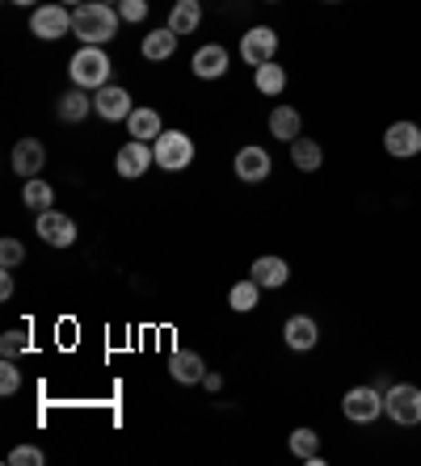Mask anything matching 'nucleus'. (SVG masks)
I'll list each match as a JSON object with an SVG mask.
<instances>
[{"instance_id":"obj_3","label":"nucleus","mask_w":421,"mask_h":466,"mask_svg":"<svg viewBox=\"0 0 421 466\" xmlns=\"http://www.w3.org/2000/svg\"><path fill=\"white\" fill-rule=\"evenodd\" d=\"M384 412L392 416V424L417 429L421 424V387H413V382H396V387H388L384 390Z\"/></svg>"},{"instance_id":"obj_29","label":"nucleus","mask_w":421,"mask_h":466,"mask_svg":"<svg viewBox=\"0 0 421 466\" xmlns=\"http://www.w3.org/2000/svg\"><path fill=\"white\" fill-rule=\"evenodd\" d=\"M26 349H30V337H26V332H5V337H0V358H17Z\"/></svg>"},{"instance_id":"obj_2","label":"nucleus","mask_w":421,"mask_h":466,"mask_svg":"<svg viewBox=\"0 0 421 466\" xmlns=\"http://www.w3.org/2000/svg\"><path fill=\"white\" fill-rule=\"evenodd\" d=\"M67 72H72V85L77 88H89V93H98V88L110 85V55L101 51V46H80L77 55H72V64H67Z\"/></svg>"},{"instance_id":"obj_30","label":"nucleus","mask_w":421,"mask_h":466,"mask_svg":"<svg viewBox=\"0 0 421 466\" xmlns=\"http://www.w3.org/2000/svg\"><path fill=\"white\" fill-rule=\"evenodd\" d=\"M22 260H26V248L17 239H0V265H5V269H17Z\"/></svg>"},{"instance_id":"obj_10","label":"nucleus","mask_w":421,"mask_h":466,"mask_svg":"<svg viewBox=\"0 0 421 466\" xmlns=\"http://www.w3.org/2000/svg\"><path fill=\"white\" fill-rule=\"evenodd\" d=\"M34 231H38L51 248H72V244H77V223L67 215H59V210H43L38 223H34Z\"/></svg>"},{"instance_id":"obj_21","label":"nucleus","mask_w":421,"mask_h":466,"mask_svg":"<svg viewBox=\"0 0 421 466\" xmlns=\"http://www.w3.org/2000/svg\"><path fill=\"white\" fill-rule=\"evenodd\" d=\"M93 109V93L89 88H72V93H64L59 97V118L64 122H85Z\"/></svg>"},{"instance_id":"obj_20","label":"nucleus","mask_w":421,"mask_h":466,"mask_svg":"<svg viewBox=\"0 0 421 466\" xmlns=\"http://www.w3.org/2000/svg\"><path fill=\"white\" fill-rule=\"evenodd\" d=\"M202 25V5L199 0H178L169 9V30L173 34H194Z\"/></svg>"},{"instance_id":"obj_39","label":"nucleus","mask_w":421,"mask_h":466,"mask_svg":"<svg viewBox=\"0 0 421 466\" xmlns=\"http://www.w3.org/2000/svg\"><path fill=\"white\" fill-rule=\"evenodd\" d=\"M266 5H278V0H266Z\"/></svg>"},{"instance_id":"obj_4","label":"nucleus","mask_w":421,"mask_h":466,"mask_svg":"<svg viewBox=\"0 0 421 466\" xmlns=\"http://www.w3.org/2000/svg\"><path fill=\"white\" fill-rule=\"evenodd\" d=\"M152 152L165 173H181V168L194 164V139H190L186 130H165V135L152 143Z\"/></svg>"},{"instance_id":"obj_32","label":"nucleus","mask_w":421,"mask_h":466,"mask_svg":"<svg viewBox=\"0 0 421 466\" xmlns=\"http://www.w3.org/2000/svg\"><path fill=\"white\" fill-rule=\"evenodd\" d=\"M118 17L127 25H131V22H144V17H148V0H122V5H118Z\"/></svg>"},{"instance_id":"obj_22","label":"nucleus","mask_w":421,"mask_h":466,"mask_svg":"<svg viewBox=\"0 0 421 466\" xmlns=\"http://www.w3.org/2000/svg\"><path fill=\"white\" fill-rule=\"evenodd\" d=\"M287 445H291V454L300 458V462L321 466V433H316V429H295Z\"/></svg>"},{"instance_id":"obj_26","label":"nucleus","mask_w":421,"mask_h":466,"mask_svg":"<svg viewBox=\"0 0 421 466\" xmlns=\"http://www.w3.org/2000/svg\"><path fill=\"white\" fill-rule=\"evenodd\" d=\"M51 185L46 181H38V177H30L26 181V189H22V202H26V210H34V215H43V210H51Z\"/></svg>"},{"instance_id":"obj_19","label":"nucleus","mask_w":421,"mask_h":466,"mask_svg":"<svg viewBox=\"0 0 421 466\" xmlns=\"http://www.w3.org/2000/svg\"><path fill=\"white\" fill-rule=\"evenodd\" d=\"M127 130H131V139H144V143H156L160 135H165V127H160V114H156V109H148V106L131 109Z\"/></svg>"},{"instance_id":"obj_8","label":"nucleus","mask_w":421,"mask_h":466,"mask_svg":"<svg viewBox=\"0 0 421 466\" xmlns=\"http://www.w3.org/2000/svg\"><path fill=\"white\" fill-rule=\"evenodd\" d=\"M152 164H156V152H152V143H144V139L122 143L118 156H114V168H118V177H127V181L144 177Z\"/></svg>"},{"instance_id":"obj_37","label":"nucleus","mask_w":421,"mask_h":466,"mask_svg":"<svg viewBox=\"0 0 421 466\" xmlns=\"http://www.w3.org/2000/svg\"><path fill=\"white\" fill-rule=\"evenodd\" d=\"M324 5H342V0H324Z\"/></svg>"},{"instance_id":"obj_13","label":"nucleus","mask_w":421,"mask_h":466,"mask_svg":"<svg viewBox=\"0 0 421 466\" xmlns=\"http://www.w3.org/2000/svg\"><path fill=\"white\" fill-rule=\"evenodd\" d=\"M190 67H194V76H199V80H220L223 72H228V51H223L220 43H207V46H199V51H194Z\"/></svg>"},{"instance_id":"obj_24","label":"nucleus","mask_w":421,"mask_h":466,"mask_svg":"<svg viewBox=\"0 0 421 466\" xmlns=\"http://www.w3.org/2000/svg\"><path fill=\"white\" fill-rule=\"evenodd\" d=\"M178 38H181V34H173L169 25H165V30H152V34L144 38V59H152V64L169 59V55L178 51Z\"/></svg>"},{"instance_id":"obj_16","label":"nucleus","mask_w":421,"mask_h":466,"mask_svg":"<svg viewBox=\"0 0 421 466\" xmlns=\"http://www.w3.org/2000/svg\"><path fill=\"white\" fill-rule=\"evenodd\" d=\"M249 278H253L262 290H278V286H287L291 269H287V260H282V257H257Z\"/></svg>"},{"instance_id":"obj_14","label":"nucleus","mask_w":421,"mask_h":466,"mask_svg":"<svg viewBox=\"0 0 421 466\" xmlns=\"http://www.w3.org/2000/svg\"><path fill=\"white\" fill-rule=\"evenodd\" d=\"M270 168H274V160H270V152H262V147H241V152H236V177H241V181H249V185L266 181Z\"/></svg>"},{"instance_id":"obj_9","label":"nucleus","mask_w":421,"mask_h":466,"mask_svg":"<svg viewBox=\"0 0 421 466\" xmlns=\"http://www.w3.org/2000/svg\"><path fill=\"white\" fill-rule=\"evenodd\" d=\"M274 51H278V34L270 30V25H253V30L241 38V59L249 67L270 64V59H274Z\"/></svg>"},{"instance_id":"obj_34","label":"nucleus","mask_w":421,"mask_h":466,"mask_svg":"<svg viewBox=\"0 0 421 466\" xmlns=\"http://www.w3.org/2000/svg\"><path fill=\"white\" fill-rule=\"evenodd\" d=\"M202 387H207V390H220L223 379H220V374H207V379H202Z\"/></svg>"},{"instance_id":"obj_1","label":"nucleus","mask_w":421,"mask_h":466,"mask_svg":"<svg viewBox=\"0 0 421 466\" xmlns=\"http://www.w3.org/2000/svg\"><path fill=\"white\" fill-rule=\"evenodd\" d=\"M118 9L114 5H106V0H85V5H77V13H72V34H77L85 46H106L118 34Z\"/></svg>"},{"instance_id":"obj_12","label":"nucleus","mask_w":421,"mask_h":466,"mask_svg":"<svg viewBox=\"0 0 421 466\" xmlns=\"http://www.w3.org/2000/svg\"><path fill=\"white\" fill-rule=\"evenodd\" d=\"M282 340H287V349H295V353H308V349H316V340H321V328H316L312 315H291L287 324H282Z\"/></svg>"},{"instance_id":"obj_25","label":"nucleus","mask_w":421,"mask_h":466,"mask_svg":"<svg viewBox=\"0 0 421 466\" xmlns=\"http://www.w3.org/2000/svg\"><path fill=\"white\" fill-rule=\"evenodd\" d=\"M253 85H257V93H266V97H278L282 88H287V72L270 59V64H262V67H253Z\"/></svg>"},{"instance_id":"obj_11","label":"nucleus","mask_w":421,"mask_h":466,"mask_svg":"<svg viewBox=\"0 0 421 466\" xmlns=\"http://www.w3.org/2000/svg\"><path fill=\"white\" fill-rule=\"evenodd\" d=\"M93 109H98L106 122H122V118H131V93L127 88H118V85H106V88H98L93 93Z\"/></svg>"},{"instance_id":"obj_28","label":"nucleus","mask_w":421,"mask_h":466,"mask_svg":"<svg viewBox=\"0 0 421 466\" xmlns=\"http://www.w3.org/2000/svg\"><path fill=\"white\" fill-rule=\"evenodd\" d=\"M17 387H22V370L13 366V358L0 361V395H17Z\"/></svg>"},{"instance_id":"obj_18","label":"nucleus","mask_w":421,"mask_h":466,"mask_svg":"<svg viewBox=\"0 0 421 466\" xmlns=\"http://www.w3.org/2000/svg\"><path fill=\"white\" fill-rule=\"evenodd\" d=\"M300 130H303V118H300V109L295 106H274L270 109V135L282 143H295L300 139Z\"/></svg>"},{"instance_id":"obj_23","label":"nucleus","mask_w":421,"mask_h":466,"mask_svg":"<svg viewBox=\"0 0 421 466\" xmlns=\"http://www.w3.org/2000/svg\"><path fill=\"white\" fill-rule=\"evenodd\" d=\"M291 164H295L300 173H316V168L324 164L321 143H316V139H295V143H291Z\"/></svg>"},{"instance_id":"obj_6","label":"nucleus","mask_w":421,"mask_h":466,"mask_svg":"<svg viewBox=\"0 0 421 466\" xmlns=\"http://www.w3.org/2000/svg\"><path fill=\"white\" fill-rule=\"evenodd\" d=\"M72 30V13H67V5H34L30 13V34L34 38H43V43H56V38H64V34Z\"/></svg>"},{"instance_id":"obj_35","label":"nucleus","mask_w":421,"mask_h":466,"mask_svg":"<svg viewBox=\"0 0 421 466\" xmlns=\"http://www.w3.org/2000/svg\"><path fill=\"white\" fill-rule=\"evenodd\" d=\"M9 5H38V0H9Z\"/></svg>"},{"instance_id":"obj_5","label":"nucleus","mask_w":421,"mask_h":466,"mask_svg":"<svg viewBox=\"0 0 421 466\" xmlns=\"http://www.w3.org/2000/svg\"><path fill=\"white\" fill-rule=\"evenodd\" d=\"M342 412H345V420H354V424H375L384 416V390L375 382L371 387H350L342 400Z\"/></svg>"},{"instance_id":"obj_17","label":"nucleus","mask_w":421,"mask_h":466,"mask_svg":"<svg viewBox=\"0 0 421 466\" xmlns=\"http://www.w3.org/2000/svg\"><path fill=\"white\" fill-rule=\"evenodd\" d=\"M169 374L178 382H186V387H194V382L207 379V361H202L199 353H190V349H178V353L169 358Z\"/></svg>"},{"instance_id":"obj_31","label":"nucleus","mask_w":421,"mask_h":466,"mask_svg":"<svg viewBox=\"0 0 421 466\" xmlns=\"http://www.w3.org/2000/svg\"><path fill=\"white\" fill-rule=\"evenodd\" d=\"M9 462L13 466H38V462H46V454L38 450V445H17V450L9 454Z\"/></svg>"},{"instance_id":"obj_38","label":"nucleus","mask_w":421,"mask_h":466,"mask_svg":"<svg viewBox=\"0 0 421 466\" xmlns=\"http://www.w3.org/2000/svg\"><path fill=\"white\" fill-rule=\"evenodd\" d=\"M106 5H122V0H106Z\"/></svg>"},{"instance_id":"obj_33","label":"nucleus","mask_w":421,"mask_h":466,"mask_svg":"<svg viewBox=\"0 0 421 466\" xmlns=\"http://www.w3.org/2000/svg\"><path fill=\"white\" fill-rule=\"evenodd\" d=\"M0 299H13V273H0Z\"/></svg>"},{"instance_id":"obj_27","label":"nucleus","mask_w":421,"mask_h":466,"mask_svg":"<svg viewBox=\"0 0 421 466\" xmlns=\"http://www.w3.org/2000/svg\"><path fill=\"white\" fill-rule=\"evenodd\" d=\"M228 303H232V311H253L257 303H262V286L253 282V278H249V282H236L232 286V294H228Z\"/></svg>"},{"instance_id":"obj_15","label":"nucleus","mask_w":421,"mask_h":466,"mask_svg":"<svg viewBox=\"0 0 421 466\" xmlns=\"http://www.w3.org/2000/svg\"><path fill=\"white\" fill-rule=\"evenodd\" d=\"M43 164H46V152H43V143L38 139H22L17 147H13V173L22 177V181H30V177L43 173Z\"/></svg>"},{"instance_id":"obj_36","label":"nucleus","mask_w":421,"mask_h":466,"mask_svg":"<svg viewBox=\"0 0 421 466\" xmlns=\"http://www.w3.org/2000/svg\"><path fill=\"white\" fill-rule=\"evenodd\" d=\"M59 5H85V0H59Z\"/></svg>"},{"instance_id":"obj_7","label":"nucleus","mask_w":421,"mask_h":466,"mask_svg":"<svg viewBox=\"0 0 421 466\" xmlns=\"http://www.w3.org/2000/svg\"><path fill=\"white\" fill-rule=\"evenodd\" d=\"M384 152L396 160H413L421 156V122H392L384 130Z\"/></svg>"}]
</instances>
